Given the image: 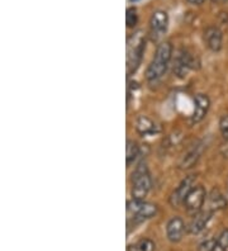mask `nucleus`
I'll list each match as a JSON object with an SVG mask.
<instances>
[{"mask_svg": "<svg viewBox=\"0 0 228 251\" xmlns=\"http://www.w3.org/2000/svg\"><path fill=\"white\" fill-rule=\"evenodd\" d=\"M226 207V201L223 198V196L219 193L218 190L213 189L212 193H210L209 198H208V207L205 209H209V211L214 212L217 209H222Z\"/></svg>", "mask_w": 228, "mask_h": 251, "instance_id": "nucleus-15", "label": "nucleus"}, {"mask_svg": "<svg viewBox=\"0 0 228 251\" xmlns=\"http://www.w3.org/2000/svg\"><path fill=\"white\" fill-rule=\"evenodd\" d=\"M151 185L152 181L149 169L145 164H140L132 174V198L145 201L150 189H151Z\"/></svg>", "mask_w": 228, "mask_h": 251, "instance_id": "nucleus-2", "label": "nucleus"}, {"mask_svg": "<svg viewBox=\"0 0 228 251\" xmlns=\"http://www.w3.org/2000/svg\"><path fill=\"white\" fill-rule=\"evenodd\" d=\"M188 1L190 4H193V5H202L205 0H188Z\"/></svg>", "mask_w": 228, "mask_h": 251, "instance_id": "nucleus-22", "label": "nucleus"}, {"mask_svg": "<svg viewBox=\"0 0 228 251\" xmlns=\"http://www.w3.org/2000/svg\"><path fill=\"white\" fill-rule=\"evenodd\" d=\"M219 129L222 132V135L225 138H228V114L223 116L219 121Z\"/></svg>", "mask_w": 228, "mask_h": 251, "instance_id": "nucleus-20", "label": "nucleus"}, {"mask_svg": "<svg viewBox=\"0 0 228 251\" xmlns=\"http://www.w3.org/2000/svg\"><path fill=\"white\" fill-rule=\"evenodd\" d=\"M155 242L152 241L151 239H141L137 242L129 245L128 251H155Z\"/></svg>", "mask_w": 228, "mask_h": 251, "instance_id": "nucleus-16", "label": "nucleus"}, {"mask_svg": "<svg viewBox=\"0 0 228 251\" xmlns=\"http://www.w3.org/2000/svg\"><path fill=\"white\" fill-rule=\"evenodd\" d=\"M214 244H216V240H207V241L202 242L199 246V251H212Z\"/></svg>", "mask_w": 228, "mask_h": 251, "instance_id": "nucleus-21", "label": "nucleus"}, {"mask_svg": "<svg viewBox=\"0 0 228 251\" xmlns=\"http://www.w3.org/2000/svg\"><path fill=\"white\" fill-rule=\"evenodd\" d=\"M212 215L213 212L209 211V209H204V211L195 213L194 218H193L190 225H189V232L194 233V235L202 232L208 225L210 218H212Z\"/></svg>", "mask_w": 228, "mask_h": 251, "instance_id": "nucleus-13", "label": "nucleus"}, {"mask_svg": "<svg viewBox=\"0 0 228 251\" xmlns=\"http://www.w3.org/2000/svg\"><path fill=\"white\" fill-rule=\"evenodd\" d=\"M194 188V176H186L181 183L179 184V187L174 190V193L170 197V204L173 207H177L180 204H184L186 196L189 192Z\"/></svg>", "mask_w": 228, "mask_h": 251, "instance_id": "nucleus-7", "label": "nucleus"}, {"mask_svg": "<svg viewBox=\"0 0 228 251\" xmlns=\"http://www.w3.org/2000/svg\"><path fill=\"white\" fill-rule=\"evenodd\" d=\"M195 61L192 56L189 55L185 51H180L179 55L175 58V64H174V74L177 75V77L182 79L188 75V73L192 69H194Z\"/></svg>", "mask_w": 228, "mask_h": 251, "instance_id": "nucleus-8", "label": "nucleus"}, {"mask_svg": "<svg viewBox=\"0 0 228 251\" xmlns=\"http://www.w3.org/2000/svg\"><path fill=\"white\" fill-rule=\"evenodd\" d=\"M203 144H201V142H198V144L193 145L190 149L188 150V152L182 156L181 161H180V169H182V170H186V169H190L193 168V166L195 165L198 162V160H199V157H201L202 152H203Z\"/></svg>", "mask_w": 228, "mask_h": 251, "instance_id": "nucleus-12", "label": "nucleus"}, {"mask_svg": "<svg viewBox=\"0 0 228 251\" xmlns=\"http://www.w3.org/2000/svg\"><path fill=\"white\" fill-rule=\"evenodd\" d=\"M129 1H136V0H129Z\"/></svg>", "mask_w": 228, "mask_h": 251, "instance_id": "nucleus-23", "label": "nucleus"}, {"mask_svg": "<svg viewBox=\"0 0 228 251\" xmlns=\"http://www.w3.org/2000/svg\"><path fill=\"white\" fill-rule=\"evenodd\" d=\"M185 232V224L180 217H173L166 226V235L169 241L171 242H179L182 239Z\"/></svg>", "mask_w": 228, "mask_h": 251, "instance_id": "nucleus-9", "label": "nucleus"}, {"mask_svg": "<svg viewBox=\"0 0 228 251\" xmlns=\"http://www.w3.org/2000/svg\"><path fill=\"white\" fill-rule=\"evenodd\" d=\"M167 25H169V16L164 10H156L150 18V29L151 34L155 36L153 40H157V37L164 34L167 31Z\"/></svg>", "mask_w": 228, "mask_h": 251, "instance_id": "nucleus-6", "label": "nucleus"}, {"mask_svg": "<svg viewBox=\"0 0 228 251\" xmlns=\"http://www.w3.org/2000/svg\"><path fill=\"white\" fill-rule=\"evenodd\" d=\"M222 32L219 31V28L214 27H208L205 31H204V41H205V45H207L208 49L213 52H218L219 50L222 49Z\"/></svg>", "mask_w": 228, "mask_h": 251, "instance_id": "nucleus-10", "label": "nucleus"}, {"mask_svg": "<svg viewBox=\"0 0 228 251\" xmlns=\"http://www.w3.org/2000/svg\"><path fill=\"white\" fill-rule=\"evenodd\" d=\"M223 1H227V3H228V0H223Z\"/></svg>", "mask_w": 228, "mask_h": 251, "instance_id": "nucleus-24", "label": "nucleus"}, {"mask_svg": "<svg viewBox=\"0 0 228 251\" xmlns=\"http://www.w3.org/2000/svg\"><path fill=\"white\" fill-rule=\"evenodd\" d=\"M228 250V228L223 231L216 240L212 251H227Z\"/></svg>", "mask_w": 228, "mask_h": 251, "instance_id": "nucleus-18", "label": "nucleus"}, {"mask_svg": "<svg viewBox=\"0 0 228 251\" xmlns=\"http://www.w3.org/2000/svg\"><path fill=\"white\" fill-rule=\"evenodd\" d=\"M138 22V14H137V9L134 6L128 8L126 12V23H127L128 28H134Z\"/></svg>", "mask_w": 228, "mask_h": 251, "instance_id": "nucleus-19", "label": "nucleus"}, {"mask_svg": "<svg viewBox=\"0 0 228 251\" xmlns=\"http://www.w3.org/2000/svg\"><path fill=\"white\" fill-rule=\"evenodd\" d=\"M205 199H207V192H205L204 187L203 185H197L186 196L185 201H184V207L189 213L195 215V213L202 211V207L205 203Z\"/></svg>", "mask_w": 228, "mask_h": 251, "instance_id": "nucleus-5", "label": "nucleus"}, {"mask_svg": "<svg viewBox=\"0 0 228 251\" xmlns=\"http://www.w3.org/2000/svg\"><path fill=\"white\" fill-rule=\"evenodd\" d=\"M173 57V46L170 42L160 43L156 49L155 56L146 70V79L149 81H156L165 75L169 62Z\"/></svg>", "mask_w": 228, "mask_h": 251, "instance_id": "nucleus-1", "label": "nucleus"}, {"mask_svg": "<svg viewBox=\"0 0 228 251\" xmlns=\"http://www.w3.org/2000/svg\"><path fill=\"white\" fill-rule=\"evenodd\" d=\"M138 153H140V147H138L137 142L128 140L127 145H126V161H127V165H129L131 162H133L137 159Z\"/></svg>", "mask_w": 228, "mask_h": 251, "instance_id": "nucleus-17", "label": "nucleus"}, {"mask_svg": "<svg viewBox=\"0 0 228 251\" xmlns=\"http://www.w3.org/2000/svg\"><path fill=\"white\" fill-rule=\"evenodd\" d=\"M127 213L128 217H133L134 220H149L157 213V205L132 198V201L127 203Z\"/></svg>", "mask_w": 228, "mask_h": 251, "instance_id": "nucleus-3", "label": "nucleus"}, {"mask_svg": "<svg viewBox=\"0 0 228 251\" xmlns=\"http://www.w3.org/2000/svg\"><path fill=\"white\" fill-rule=\"evenodd\" d=\"M136 129L138 133L143 136L153 135L157 132V127H156L155 122L150 120L146 116H138L136 120Z\"/></svg>", "mask_w": 228, "mask_h": 251, "instance_id": "nucleus-14", "label": "nucleus"}, {"mask_svg": "<svg viewBox=\"0 0 228 251\" xmlns=\"http://www.w3.org/2000/svg\"><path fill=\"white\" fill-rule=\"evenodd\" d=\"M134 43L132 45L129 41H128V73L132 74L137 70L138 65H140L141 57H142V53L145 51V40L143 37L141 36V33L138 32L137 34L133 36Z\"/></svg>", "mask_w": 228, "mask_h": 251, "instance_id": "nucleus-4", "label": "nucleus"}, {"mask_svg": "<svg viewBox=\"0 0 228 251\" xmlns=\"http://www.w3.org/2000/svg\"><path fill=\"white\" fill-rule=\"evenodd\" d=\"M194 113L192 116V123H199L203 121V118L207 116V112L209 109L210 100L205 94H197L194 98Z\"/></svg>", "mask_w": 228, "mask_h": 251, "instance_id": "nucleus-11", "label": "nucleus"}]
</instances>
